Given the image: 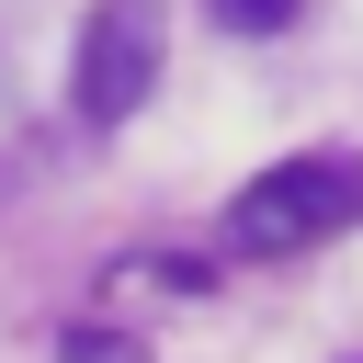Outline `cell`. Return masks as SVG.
Returning a JSON list of instances; mask_svg holds the SVG:
<instances>
[{
    "label": "cell",
    "mask_w": 363,
    "mask_h": 363,
    "mask_svg": "<svg viewBox=\"0 0 363 363\" xmlns=\"http://www.w3.org/2000/svg\"><path fill=\"white\" fill-rule=\"evenodd\" d=\"M159 45H170V11H159V0H91L79 68H68L79 113H91V125H125V113L147 102V79H159Z\"/></svg>",
    "instance_id": "7a4b0ae2"
},
{
    "label": "cell",
    "mask_w": 363,
    "mask_h": 363,
    "mask_svg": "<svg viewBox=\"0 0 363 363\" xmlns=\"http://www.w3.org/2000/svg\"><path fill=\"white\" fill-rule=\"evenodd\" d=\"M204 11H216L227 34H284V23H295V0H204Z\"/></svg>",
    "instance_id": "3957f363"
},
{
    "label": "cell",
    "mask_w": 363,
    "mask_h": 363,
    "mask_svg": "<svg viewBox=\"0 0 363 363\" xmlns=\"http://www.w3.org/2000/svg\"><path fill=\"white\" fill-rule=\"evenodd\" d=\"M363 216V159H284V170H261V182H238V204H227V250H250V261H284V250H318V238H340Z\"/></svg>",
    "instance_id": "6da1fadb"
}]
</instances>
